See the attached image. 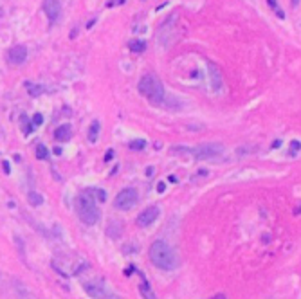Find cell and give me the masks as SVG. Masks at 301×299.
Returning a JSON list of instances; mask_svg holds the SVG:
<instances>
[{
  "label": "cell",
  "instance_id": "1",
  "mask_svg": "<svg viewBox=\"0 0 301 299\" xmlns=\"http://www.w3.org/2000/svg\"><path fill=\"white\" fill-rule=\"evenodd\" d=\"M150 262L161 270H173L179 267L177 252L164 240H155L150 245Z\"/></svg>",
  "mask_w": 301,
  "mask_h": 299
},
{
  "label": "cell",
  "instance_id": "2",
  "mask_svg": "<svg viewBox=\"0 0 301 299\" xmlns=\"http://www.w3.org/2000/svg\"><path fill=\"white\" fill-rule=\"evenodd\" d=\"M76 213L80 216V220L85 225H96L101 218V211L98 207L96 197L92 191H83L78 195L76 198Z\"/></svg>",
  "mask_w": 301,
  "mask_h": 299
},
{
  "label": "cell",
  "instance_id": "3",
  "mask_svg": "<svg viewBox=\"0 0 301 299\" xmlns=\"http://www.w3.org/2000/svg\"><path fill=\"white\" fill-rule=\"evenodd\" d=\"M139 92L154 105H161L166 97L164 85L161 83V79L155 74H144L142 76L141 81H139Z\"/></svg>",
  "mask_w": 301,
  "mask_h": 299
},
{
  "label": "cell",
  "instance_id": "4",
  "mask_svg": "<svg viewBox=\"0 0 301 299\" xmlns=\"http://www.w3.org/2000/svg\"><path fill=\"white\" fill-rule=\"evenodd\" d=\"M179 150V153H184V155H189L197 159V161H206V159H215L224 153V144L220 143H207V144H201L197 148H173Z\"/></svg>",
  "mask_w": 301,
  "mask_h": 299
},
{
  "label": "cell",
  "instance_id": "5",
  "mask_svg": "<svg viewBox=\"0 0 301 299\" xmlns=\"http://www.w3.org/2000/svg\"><path fill=\"white\" fill-rule=\"evenodd\" d=\"M137 200H139L137 189H134V187H126V189H123L121 193H118V197L114 198V207L119 211H128L136 206Z\"/></svg>",
  "mask_w": 301,
  "mask_h": 299
},
{
  "label": "cell",
  "instance_id": "6",
  "mask_svg": "<svg viewBox=\"0 0 301 299\" xmlns=\"http://www.w3.org/2000/svg\"><path fill=\"white\" fill-rule=\"evenodd\" d=\"M83 288L87 290V294H89L92 299H121V298H118L116 294L108 292V290L103 287V283H100V281L85 283Z\"/></svg>",
  "mask_w": 301,
  "mask_h": 299
},
{
  "label": "cell",
  "instance_id": "7",
  "mask_svg": "<svg viewBox=\"0 0 301 299\" xmlns=\"http://www.w3.org/2000/svg\"><path fill=\"white\" fill-rule=\"evenodd\" d=\"M157 216H159V207L157 206H150V207H146L141 215L137 216L136 224L139 227H148V225H152L157 220Z\"/></svg>",
  "mask_w": 301,
  "mask_h": 299
},
{
  "label": "cell",
  "instance_id": "8",
  "mask_svg": "<svg viewBox=\"0 0 301 299\" xmlns=\"http://www.w3.org/2000/svg\"><path fill=\"white\" fill-rule=\"evenodd\" d=\"M7 60H9V63H13V65H22V63H25V60H27V49H25L24 45H15V47L9 49Z\"/></svg>",
  "mask_w": 301,
  "mask_h": 299
},
{
  "label": "cell",
  "instance_id": "9",
  "mask_svg": "<svg viewBox=\"0 0 301 299\" xmlns=\"http://www.w3.org/2000/svg\"><path fill=\"white\" fill-rule=\"evenodd\" d=\"M43 11H45V15H47V18L51 22H56L60 18V13H61L60 0H45L43 2Z\"/></svg>",
  "mask_w": 301,
  "mask_h": 299
},
{
  "label": "cell",
  "instance_id": "10",
  "mask_svg": "<svg viewBox=\"0 0 301 299\" xmlns=\"http://www.w3.org/2000/svg\"><path fill=\"white\" fill-rule=\"evenodd\" d=\"M71 137H72L71 125H61V126H58V128L54 130V139H56L58 143H67Z\"/></svg>",
  "mask_w": 301,
  "mask_h": 299
},
{
  "label": "cell",
  "instance_id": "11",
  "mask_svg": "<svg viewBox=\"0 0 301 299\" xmlns=\"http://www.w3.org/2000/svg\"><path fill=\"white\" fill-rule=\"evenodd\" d=\"M207 69L211 72V81H213V89L215 90H220V85H222V78H220L219 71H217V67L213 65V63H207Z\"/></svg>",
  "mask_w": 301,
  "mask_h": 299
},
{
  "label": "cell",
  "instance_id": "12",
  "mask_svg": "<svg viewBox=\"0 0 301 299\" xmlns=\"http://www.w3.org/2000/svg\"><path fill=\"white\" fill-rule=\"evenodd\" d=\"M139 292H141V296H142L144 299H157V298H155L154 290L150 288V285H148L146 281L141 283V287H139Z\"/></svg>",
  "mask_w": 301,
  "mask_h": 299
},
{
  "label": "cell",
  "instance_id": "13",
  "mask_svg": "<svg viewBox=\"0 0 301 299\" xmlns=\"http://www.w3.org/2000/svg\"><path fill=\"white\" fill-rule=\"evenodd\" d=\"M98 135H100V121H94L92 126H90V130H89L90 143H96V141H98Z\"/></svg>",
  "mask_w": 301,
  "mask_h": 299
},
{
  "label": "cell",
  "instance_id": "14",
  "mask_svg": "<svg viewBox=\"0 0 301 299\" xmlns=\"http://www.w3.org/2000/svg\"><path fill=\"white\" fill-rule=\"evenodd\" d=\"M27 200H29L31 206H41V204H43V197H41L40 193H36V191H31L29 197H27Z\"/></svg>",
  "mask_w": 301,
  "mask_h": 299
},
{
  "label": "cell",
  "instance_id": "15",
  "mask_svg": "<svg viewBox=\"0 0 301 299\" xmlns=\"http://www.w3.org/2000/svg\"><path fill=\"white\" fill-rule=\"evenodd\" d=\"M130 49L134 53H142L144 49H146V42H142V40H136V42H130Z\"/></svg>",
  "mask_w": 301,
  "mask_h": 299
},
{
  "label": "cell",
  "instance_id": "16",
  "mask_svg": "<svg viewBox=\"0 0 301 299\" xmlns=\"http://www.w3.org/2000/svg\"><path fill=\"white\" fill-rule=\"evenodd\" d=\"M49 157V150L43 146V144H38V148H36V159H40V161H43V159H47Z\"/></svg>",
  "mask_w": 301,
  "mask_h": 299
},
{
  "label": "cell",
  "instance_id": "17",
  "mask_svg": "<svg viewBox=\"0 0 301 299\" xmlns=\"http://www.w3.org/2000/svg\"><path fill=\"white\" fill-rule=\"evenodd\" d=\"M300 141H292V143H290V157H298L300 155Z\"/></svg>",
  "mask_w": 301,
  "mask_h": 299
},
{
  "label": "cell",
  "instance_id": "18",
  "mask_svg": "<svg viewBox=\"0 0 301 299\" xmlns=\"http://www.w3.org/2000/svg\"><path fill=\"white\" fill-rule=\"evenodd\" d=\"M146 146V143L144 141H132L130 143V148L132 150H141V148H144Z\"/></svg>",
  "mask_w": 301,
  "mask_h": 299
},
{
  "label": "cell",
  "instance_id": "19",
  "mask_svg": "<svg viewBox=\"0 0 301 299\" xmlns=\"http://www.w3.org/2000/svg\"><path fill=\"white\" fill-rule=\"evenodd\" d=\"M41 90H45L43 87H29V94L31 96H40Z\"/></svg>",
  "mask_w": 301,
  "mask_h": 299
},
{
  "label": "cell",
  "instance_id": "20",
  "mask_svg": "<svg viewBox=\"0 0 301 299\" xmlns=\"http://www.w3.org/2000/svg\"><path fill=\"white\" fill-rule=\"evenodd\" d=\"M22 123H24V133L27 135V133L31 132V126H29V121H27V117H25L24 114H22Z\"/></svg>",
  "mask_w": 301,
  "mask_h": 299
},
{
  "label": "cell",
  "instance_id": "21",
  "mask_svg": "<svg viewBox=\"0 0 301 299\" xmlns=\"http://www.w3.org/2000/svg\"><path fill=\"white\" fill-rule=\"evenodd\" d=\"M31 123H33V126H40L41 123H43V117H41V114H36L35 117H33V121H31Z\"/></svg>",
  "mask_w": 301,
  "mask_h": 299
},
{
  "label": "cell",
  "instance_id": "22",
  "mask_svg": "<svg viewBox=\"0 0 301 299\" xmlns=\"http://www.w3.org/2000/svg\"><path fill=\"white\" fill-rule=\"evenodd\" d=\"M269 4H271L274 9H276V13L280 15V18H285V13L281 11V9H278V6H276V0H269Z\"/></svg>",
  "mask_w": 301,
  "mask_h": 299
},
{
  "label": "cell",
  "instance_id": "23",
  "mask_svg": "<svg viewBox=\"0 0 301 299\" xmlns=\"http://www.w3.org/2000/svg\"><path fill=\"white\" fill-rule=\"evenodd\" d=\"M121 4H124V0H110L106 4V7H116V6H121Z\"/></svg>",
  "mask_w": 301,
  "mask_h": 299
},
{
  "label": "cell",
  "instance_id": "24",
  "mask_svg": "<svg viewBox=\"0 0 301 299\" xmlns=\"http://www.w3.org/2000/svg\"><path fill=\"white\" fill-rule=\"evenodd\" d=\"M164 187H166V186H164V182H159V186H157V191H159V193H162V191H164Z\"/></svg>",
  "mask_w": 301,
  "mask_h": 299
},
{
  "label": "cell",
  "instance_id": "25",
  "mask_svg": "<svg viewBox=\"0 0 301 299\" xmlns=\"http://www.w3.org/2000/svg\"><path fill=\"white\" fill-rule=\"evenodd\" d=\"M292 6H294V7L300 6V0H292Z\"/></svg>",
  "mask_w": 301,
  "mask_h": 299
}]
</instances>
